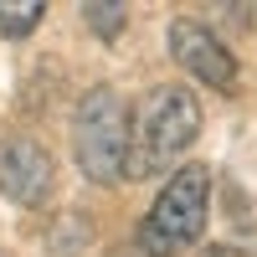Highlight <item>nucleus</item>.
<instances>
[{"label": "nucleus", "mask_w": 257, "mask_h": 257, "mask_svg": "<svg viewBox=\"0 0 257 257\" xmlns=\"http://www.w3.org/2000/svg\"><path fill=\"white\" fill-rule=\"evenodd\" d=\"M201 139V103L180 82H160L134 113V144H128V175L155 180L175 175V165L190 144Z\"/></svg>", "instance_id": "obj_1"}, {"label": "nucleus", "mask_w": 257, "mask_h": 257, "mask_svg": "<svg viewBox=\"0 0 257 257\" xmlns=\"http://www.w3.org/2000/svg\"><path fill=\"white\" fill-rule=\"evenodd\" d=\"M57 165L31 134H16L0 144V196H11L16 206H41L52 196Z\"/></svg>", "instance_id": "obj_5"}, {"label": "nucleus", "mask_w": 257, "mask_h": 257, "mask_svg": "<svg viewBox=\"0 0 257 257\" xmlns=\"http://www.w3.org/2000/svg\"><path fill=\"white\" fill-rule=\"evenodd\" d=\"M128 144H134V113L113 88H88L72 113V155L93 185L128 180Z\"/></svg>", "instance_id": "obj_2"}, {"label": "nucleus", "mask_w": 257, "mask_h": 257, "mask_svg": "<svg viewBox=\"0 0 257 257\" xmlns=\"http://www.w3.org/2000/svg\"><path fill=\"white\" fill-rule=\"evenodd\" d=\"M139 257H144V252H139Z\"/></svg>", "instance_id": "obj_8"}, {"label": "nucleus", "mask_w": 257, "mask_h": 257, "mask_svg": "<svg viewBox=\"0 0 257 257\" xmlns=\"http://www.w3.org/2000/svg\"><path fill=\"white\" fill-rule=\"evenodd\" d=\"M211 211V170L206 165H180L175 175L160 185L155 206L139 221V252L144 257H175L201 242Z\"/></svg>", "instance_id": "obj_3"}, {"label": "nucleus", "mask_w": 257, "mask_h": 257, "mask_svg": "<svg viewBox=\"0 0 257 257\" xmlns=\"http://www.w3.org/2000/svg\"><path fill=\"white\" fill-rule=\"evenodd\" d=\"M47 16V0H0V31L6 36H31Z\"/></svg>", "instance_id": "obj_6"}, {"label": "nucleus", "mask_w": 257, "mask_h": 257, "mask_svg": "<svg viewBox=\"0 0 257 257\" xmlns=\"http://www.w3.org/2000/svg\"><path fill=\"white\" fill-rule=\"evenodd\" d=\"M170 57H175L196 82H206V88L237 93V57H231L226 41L211 26H201V21H190V16L170 21Z\"/></svg>", "instance_id": "obj_4"}, {"label": "nucleus", "mask_w": 257, "mask_h": 257, "mask_svg": "<svg viewBox=\"0 0 257 257\" xmlns=\"http://www.w3.org/2000/svg\"><path fill=\"white\" fill-rule=\"evenodd\" d=\"M82 21H88L103 41H113L123 31V6H118V0H88V6H82Z\"/></svg>", "instance_id": "obj_7"}]
</instances>
